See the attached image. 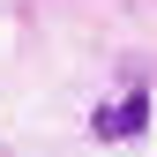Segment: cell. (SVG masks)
Returning a JSON list of instances; mask_svg holds the SVG:
<instances>
[{"label": "cell", "instance_id": "6da1fadb", "mask_svg": "<svg viewBox=\"0 0 157 157\" xmlns=\"http://www.w3.org/2000/svg\"><path fill=\"white\" fill-rule=\"evenodd\" d=\"M90 135L97 142H135V135H150V90H127L120 105H97L90 112Z\"/></svg>", "mask_w": 157, "mask_h": 157}]
</instances>
